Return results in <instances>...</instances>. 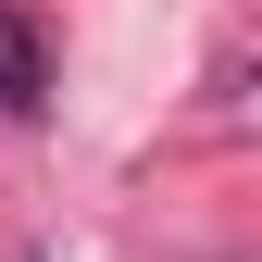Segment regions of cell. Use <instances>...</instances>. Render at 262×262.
Masks as SVG:
<instances>
[{
	"instance_id": "cell-1",
	"label": "cell",
	"mask_w": 262,
	"mask_h": 262,
	"mask_svg": "<svg viewBox=\"0 0 262 262\" xmlns=\"http://www.w3.org/2000/svg\"><path fill=\"white\" fill-rule=\"evenodd\" d=\"M50 100V50L25 25V0H0V113H38Z\"/></svg>"
}]
</instances>
